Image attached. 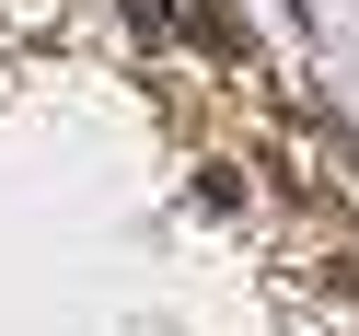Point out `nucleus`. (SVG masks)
I'll use <instances>...</instances> for the list:
<instances>
[{"instance_id": "obj_1", "label": "nucleus", "mask_w": 359, "mask_h": 336, "mask_svg": "<svg viewBox=\"0 0 359 336\" xmlns=\"http://www.w3.org/2000/svg\"><path fill=\"white\" fill-rule=\"evenodd\" d=\"M128 24H140V35H174V0H128Z\"/></svg>"}]
</instances>
